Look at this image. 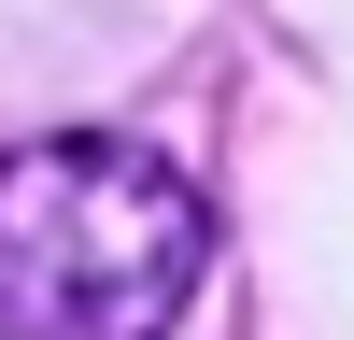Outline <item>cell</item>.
<instances>
[{"label":"cell","instance_id":"6da1fadb","mask_svg":"<svg viewBox=\"0 0 354 340\" xmlns=\"http://www.w3.org/2000/svg\"><path fill=\"white\" fill-rule=\"evenodd\" d=\"M213 270V213L156 142L57 128L0 156V340H170Z\"/></svg>","mask_w":354,"mask_h":340}]
</instances>
